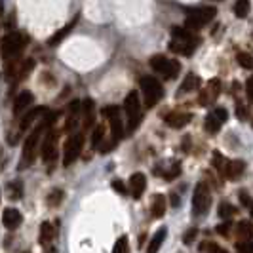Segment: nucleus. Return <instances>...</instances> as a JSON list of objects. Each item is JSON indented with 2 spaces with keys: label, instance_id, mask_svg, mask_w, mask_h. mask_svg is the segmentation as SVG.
<instances>
[{
  "label": "nucleus",
  "instance_id": "nucleus-14",
  "mask_svg": "<svg viewBox=\"0 0 253 253\" xmlns=\"http://www.w3.org/2000/svg\"><path fill=\"white\" fill-rule=\"evenodd\" d=\"M147 189V177L143 173H133L129 177V190H131V196L133 198H141L143 192Z\"/></svg>",
  "mask_w": 253,
  "mask_h": 253
},
{
  "label": "nucleus",
  "instance_id": "nucleus-19",
  "mask_svg": "<svg viewBox=\"0 0 253 253\" xmlns=\"http://www.w3.org/2000/svg\"><path fill=\"white\" fill-rule=\"evenodd\" d=\"M44 111H46L44 107H34L32 111H29V113L25 114L23 118H21V124H19V129H21V131H25V129H29V127H31L32 124H34V120H36V118H38V116H40V114H42Z\"/></svg>",
  "mask_w": 253,
  "mask_h": 253
},
{
  "label": "nucleus",
  "instance_id": "nucleus-46",
  "mask_svg": "<svg viewBox=\"0 0 253 253\" xmlns=\"http://www.w3.org/2000/svg\"><path fill=\"white\" fill-rule=\"evenodd\" d=\"M240 200H242V202H246V206H252V204H250L252 200H250V196H248L246 192H240Z\"/></svg>",
  "mask_w": 253,
  "mask_h": 253
},
{
  "label": "nucleus",
  "instance_id": "nucleus-9",
  "mask_svg": "<svg viewBox=\"0 0 253 253\" xmlns=\"http://www.w3.org/2000/svg\"><path fill=\"white\" fill-rule=\"evenodd\" d=\"M40 153H42L44 162H54V160H56L57 158V131L50 129V131L46 133Z\"/></svg>",
  "mask_w": 253,
  "mask_h": 253
},
{
  "label": "nucleus",
  "instance_id": "nucleus-41",
  "mask_svg": "<svg viewBox=\"0 0 253 253\" xmlns=\"http://www.w3.org/2000/svg\"><path fill=\"white\" fill-rule=\"evenodd\" d=\"M213 164H215L217 169H225L223 168V156H221V153H213Z\"/></svg>",
  "mask_w": 253,
  "mask_h": 253
},
{
  "label": "nucleus",
  "instance_id": "nucleus-8",
  "mask_svg": "<svg viewBox=\"0 0 253 253\" xmlns=\"http://www.w3.org/2000/svg\"><path fill=\"white\" fill-rule=\"evenodd\" d=\"M23 48H25V38L19 32H10L2 38V56H4V59L15 57Z\"/></svg>",
  "mask_w": 253,
  "mask_h": 253
},
{
  "label": "nucleus",
  "instance_id": "nucleus-2",
  "mask_svg": "<svg viewBox=\"0 0 253 253\" xmlns=\"http://www.w3.org/2000/svg\"><path fill=\"white\" fill-rule=\"evenodd\" d=\"M217 15L215 6H202V8H192L189 10L187 19H185V25L190 31H200L204 29L210 21H213V17Z\"/></svg>",
  "mask_w": 253,
  "mask_h": 253
},
{
  "label": "nucleus",
  "instance_id": "nucleus-1",
  "mask_svg": "<svg viewBox=\"0 0 253 253\" xmlns=\"http://www.w3.org/2000/svg\"><path fill=\"white\" fill-rule=\"evenodd\" d=\"M171 36H173V40L169 42L171 52L183 54V56H192L194 48H196L198 42H200V40H196L194 36H190V32H189L187 29H181V27L171 29Z\"/></svg>",
  "mask_w": 253,
  "mask_h": 253
},
{
  "label": "nucleus",
  "instance_id": "nucleus-16",
  "mask_svg": "<svg viewBox=\"0 0 253 253\" xmlns=\"http://www.w3.org/2000/svg\"><path fill=\"white\" fill-rule=\"evenodd\" d=\"M95 103L92 99H84L82 101V114H84V129H92L94 120H95Z\"/></svg>",
  "mask_w": 253,
  "mask_h": 253
},
{
  "label": "nucleus",
  "instance_id": "nucleus-5",
  "mask_svg": "<svg viewBox=\"0 0 253 253\" xmlns=\"http://www.w3.org/2000/svg\"><path fill=\"white\" fill-rule=\"evenodd\" d=\"M124 111H126L127 116V129L133 131L141 122V101L137 92H129L127 94V97L124 99Z\"/></svg>",
  "mask_w": 253,
  "mask_h": 253
},
{
  "label": "nucleus",
  "instance_id": "nucleus-20",
  "mask_svg": "<svg viewBox=\"0 0 253 253\" xmlns=\"http://www.w3.org/2000/svg\"><path fill=\"white\" fill-rule=\"evenodd\" d=\"M198 86H200V78H198L196 74L189 72V74L185 76L181 88H179V95H181V94H189V92H192V90H198Z\"/></svg>",
  "mask_w": 253,
  "mask_h": 253
},
{
  "label": "nucleus",
  "instance_id": "nucleus-24",
  "mask_svg": "<svg viewBox=\"0 0 253 253\" xmlns=\"http://www.w3.org/2000/svg\"><path fill=\"white\" fill-rule=\"evenodd\" d=\"M164 213H166V198L162 194H156L155 200H153V217L160 219Z\"/></svg>",
  "mask_w": 253,
  "mask_h": 253
},
{
  "label": "nucleus",
  "instance_id": "nucleus-6",
  "mask_svg": "<svg viewBox=\"0 0 253 253\" xmlns=\"http://www.w3.org/2000/svg\"><path fill=\"white\" fill-rule=\"evenodd\" d=\"M48 126H50V124L44 120L40 126H36L32 131H31V135H29L27 141H25V145H23V164H21V166H29V164H32V160H34V153H36V147H38V141H40V135H42V131Z\"/></svg>",
  "mask_w": 253,
  "mask_h": 253
},
{
  "label": "nucleus",
  "instance_id": "nucleus-27",
  "mask_svg": "<svg viewBox=\"0 0 253 253\" xmlns=\"http://www.w3.org/2000/svg\"><path fill=\"white\" fill-rule=\"evenodd\" d=\"M250 10H252L250 0H236V4H234V14H236V17L244 19L246 15L250 14Z\"/></svg>",
  "mask_w": 253,
  "mask_h": 253
},
{
  "label": "nucleus",
  "instance_id": "nucleus-21",
  "mask_svg": "<svg viewBox=\"0 0 253 253\" xmlns=\"http://www.w3.org/2000/svg\"><path fill=\"white\" fill-rule=\"evenodd\" d=\"M149 65L153 67V70L160 72V74H164V72H166V69H168V65H169V59L166 56H162V54H158V56L151 57Z\"/></svg>",
  "mask_w": 253,
  "mask_h": 253
},
{
  "label": "nucleus",
  "instance_id": "nucleus-44",
  "mask_svg": "<svg viewBox=\"0 0 253 253\" xmlns=\"http://www.w3.org/2000/svg\"><path fill=\"white\" fill-rule=\"evenodd\" d=\"M213 113L217 114V116H219V118H221V120H223V122H225L226 118H228V113H226L225 109H223V107H219V109H215V111H213Z\"/></svg>",
  "mask_w": 253,
  "mask_h": 253
},
{
  "label": "nucleus",
  "instance_id": "nucleus-32",
  "mask_svg": "<svg viewBox=\"0 0 253 253\" xmlns=\"http://www.w3.org/2000/svg\"><path fill=\"white\" fill-rule=\"evenodd\" d=\"M61 200H63V190L56 189V190H52V194L48 196V204H50L52 208H56V206L61 204Z\"/></svg>",
  "mask_w": 253,
  "mask_h": 253
},
{
  "label": "nucleus",
  "instance_id": "nucleus-42",
  "mask_svg": "<svg viewBox=\"0 0 253 253\" xmlns=\"http://www.w3.org/2000/svg\"><path fill=\"white\" fill-rule=\"evenodd\" d=\"M236 116H238L240 120H244V118L248 116V111H246V107H244L242 103H238V105H236Z\"/></svg>",
  "mask_w": 253,
  "mask_h": 253
},
{
  "label": "nucleus",
  "instance_id": "nucleus-28",
  "mask_svg": "<svg viewBox=\"0 0 253 253\" xmlns=\"http://www.w3.org/2000/svg\"><path fill=\"white\" fill-rule=\"evenodd\" d=\"M179 70H181V65H179V61H175V59H169L168 69H166V72H164L162 76H164V78H169V80H173V78H177Z\"/></svg>",
  "mask_w": 253,
  "mask_h": 253
},
{
  "label": "nucleus",
  "instance_id": "nucleus-39",
  "mask_svg": "<svg viewBox=\"0 0 253 253\" xmlns=\"http://www.w3.org/2000/svg\"><path fill=\"white\" fill-rule=\"evenodd\" d=\"M217 232H219L221 236H228V232H230V221H226V223L217 226Z\"/></svg>",
  "mask_w": 253,
  "mask_h": 253
},
{
  "label": "nucleus",
  "instance_id": "nucleus-36",
  "mask_svg": "<svg viewBox=\"0 0 253 253\" xmlns=\"http://www.w3.org/2000/svg\"><path fill=\"white\" fill-rule=\"evenodd\" d=\"M101 114L107 118V120H111L113 116H116V114H120V109L116 107V105H109V107H105L103 111H101Z\"/></svg>",
  "mask_w": 253,
  "mask_h": 253
},
{
  "label": "nucleus",
  "instance_id": "nucleus-31",
  "mask_svg": "<svg viewBox=\"0 0 253 253\" xmlns=\"http://www.w3.org/2000/svg\"><path fill=\"white\" fill-rule=\"evenodd\" d=\"M236 59H238V65L242 67V69H253V57L250 56V54H244V52H240L238 56H236Z\"/></svg>",
  "mask_w": 253,
  "mask_h": 253
},
{
  "label": "nucleus",
  "instance_id": "nucleus-43",
  "mask_svg": "<svg viewBox=\"0 0 253 253\" xmlns=\"http://www.w3.org/2000/svg\"><path fill=\"white\" fill-rule=\"evenodd\" d=\"M177 175H179V164H175V166H173V169L166 173V179H168V181H171V179H175Z\"/></svg>",
  "mask_w": 253,
  "mask_h": 253
},
{
  "label": "nucleus",
  "instance_id": "nucleus-3",
  "mask_svg": "<svg viewBox=\"0 0 253 253\" xmlns=\"http://www.w3.org/2000/svg\"><path fill=\"white\" fill-rule=\"evenodd\" d=\"M139 86L145 95V107H149V109H153L156 103L164 97V88L155 76H143L139 80Z\"/></svg>",
  "mask_w": 253,
  "mask_h": 253
},
{
  "label": "nucleus",
  "instance_id": "nucleus-12",
  "mask_svg": "<svg viewBox=\"0 0 253 253\" xmlns=\"http://www.w3.org/2000/svg\"><path fill=\"white\" fill-rule=\"evenodd\" d=\"M244 169H246V164L242 160H230V162L225 164L223 173H225V177L228 181H238L242 177V173H244Z\"/></svg>",
  "mask_w": 253,
  "mask_h": 253
},
{
  "label": "nucleus",
  "instance_id": "nucleus-17",
  "mask_svg": "<svg viewBox=\"0 0 253 253\" xmlns=\"http://www.w3.org/2000/svg\"><path fill=\"white\" fill-rule=\"evenodd\" d=\"M34 101V95L31 94V92H21L14 101V114H21L27 107H31V103Z\"/></svg>",
  "mask_w": 253,
  "mask_h": 253
},
{
  "label": "nucleus",
  "instance_id": "nucleus-25",
  "mask_svg": "<svg viewBox=\"0 0 253 253\" xmlns=\"http://www.w3.org/2000/svg\"><path fill=\"white\" fill-rule=\"evenodd\" d=\"M236 232L242 240H253V223H248V221H242L236 226Z\"/></svg>",
  "mask_w": 253,
  "mask_h": 253
},
{
  "label": "nucleus",
  "instance_id": "nucleus-26",
  "mask_svg": "<svg viewBox=\"0 0 253 253\" xmlns=\"http://www.w3.org/2000/svg\"><path fill=\"white\" fill-rule=\"evenodd\" d=\"M103 137H105V126L99 124V126H95L94 131H92V149H99L101 143H103Z\"/></svg>",
  "mask_w": 253,
  "mask_h": 253
},
{
  "label": "nucleus",
  "instance_id": "nucleus-45",
  "mask_svg": "<svg viewBox=\"0 0 253 253\" xmlns=\"http://www.w3.org/2000/svg\"><path fill=\"white\" fill-rule=\"evenodd\" d=\"M169 200H171V206H173V208H179V196H177V194H171Z\"/></svg>",
  "mask_w": 253,
  "mask_h": 253
},
{
  "label": "nucleus",
  "instance_id": "nucleus-48",
  "mask_svg": "<svg viewBox=\"0 0 253 253\" xmlns=\"http://www.w3.org/2000/svg\"><path fill=\"white\" fill-rule=\"evenodd\" d=\"M252 215H253V208H252Z\"/></svg>",
  "mask_w": 253,
  "mask_h": 253
},
{
  "label": "nucleus",
  "instance_id": "nucleus-37",
  "mask_svg": "<svg viewBox=\"0 0 253 253\" xmlns=\"http://www.w3.org/2000/svg\"><path fill=\"white\" fill-rule=\"evenodd\" d=\"M113 189L118 192V194H127V189H126V185H124V181H120V179H114L113 181Z\"/></svg>",
  "mask_w": 253,
  "mask_h": 253
},
{
  "label": "nucleus",
  "instance_id": "nucleus-18",
  "mask_svg": "<svg viewBox=\"0 0 253 253\" xmlns=\"http://www.w3.org/2000/svg\"><path fill=\"white\" fill-rule=\"evenodd\" d=\"M166 234H168V228H166V226L158 228L155 234H153L151 242H149V250H147V253H158L160 246H162V244H164V240H166Z\"/></svg>",
  "mask_w": 253,
  "mask_h": 253
},
{
  "label": "nucleus",
  "instance_id": "nucleus-4",
  "mask_svg": "<svg viewBox=\"0 0 253 253\" xmlns=\"http://www.w3.org/2000/svg\"><path fill=\"white\" fill-rule=\"evenodd\" d=\"M211 208V192L206 183H198L192 196V213L196 217H204Z\"/></svg>",
  "mask_w": 253,
  "mask_h": 253
},
{
  "label": "nucleus",
  "instance_id": "nucleus-7",
  "mask_svg": "<svg viewBox=\"0 0 253 253\" xmlns=\"http://www.w3.org/2000/svg\"><path fill=\"white\" fill-rule=\"evenodd\" d=\"M82 147H84V135L82 133H72L65 143V149H63V166H70L80 156Z\"/></svg>",
  "mask_w": 253,
  "mask_h": 253
},
{
  "label": "nucleus",
  "instance_id": "nucleus-11",
  "mask_svg": "<svg viewBox=\"0 0 253 253\" xmlns=\"http://www.w3.org/2000/svg\"><path fill=\"white\" fill-rule=\"evenodd\" d=\"M2 223H4L6 228L15 230L17 226L23 223V215H21V211H17L15 208H6L4 213H2Z\"/></svg>",
  "mask_w": 253,
  "mask_h": 253
},
{
  "label": "nucleus",
  "instance_id": "nucleus-15",
  "mask_svg": "<svg viewBox=\"0 0 253 253\" xmlns=\"http://www.w3.org/2000/svg\"><path fill=\"white\" fill-rule=\"evenodd\" d=\"M192 120V114L190 113H169L166 116V122L168 126H171L173 129H179V127H185L189 122Z\"/></svg>",
  "mask_w": 253,
  "mask_h": 253
},
{
  "label": "nucleus",
  "instance_id": "nucleus-23",
  "mask_svg": "<svg viewBox=\"0 0 253 253\" xmlns=\"http://www.w3.org/2000/svg\"><path fill=\"white\" fill-rule=\"evenodd\" d=\"M221 124H223V120L215 113H210L206 116V131L208 133H217L221 129Z\"/></svg>",
  "mask_w": 253,
  "mask_h": 253
},
{
  "label": "nucleus",
  "instance_id": "nucleus-47",
  "mask_svg": "<svg viewBox=\"0 0 253 253\" xmlns=\"http://www.w3.org/2000/svg\"><path fill=\"white\" fill-rule=\"evenodd\" d=\"M44 253H57V252H56V248H46V252Z\"/></svg>",
  "mask_w": 253,
  "mask_h": 253
},
{
  "label": "nucleus",
  "instance_id": "nucleus-10",
  "mask_svg": "<svg viewBox=\"0 0 253 253\" xmlns=\"http://www.w3.org/2000/svg\"><path fill=\"white\" fill-rule=\"evenodd\" d=\"M219 94H221V80H219V78H213V80L208 82L206 90H202V92H200V95H198V103H200L202 107H208L210 103H213L215 99L219 97Z\"/></svg>",
  "mask_w": 253,
  "mask_h": 253
},
{
  "label": "nucleus",
  "instance_id": "nucleus-22",
  "mask_svg": "<svg viewBox=\"0 0 253 253\" xmlns=\"http://www.w3.org/2000/svg\"><path fill=\"white\" fill-rule=\"evenodd\" d=\"M111 133H113V139L118 141L124 137V126H122V120H120V114H116V116H113L111 120Z\"/></svg>",
  "mask_w": 253,
  "mask_h": 253
},
{
  "label": "nucleus",
  "instance_id": "nucleus-13",
  "mask_svg": "<svg viewBox=\"0 0 253 253\" xmlns=\"http://www.w3.org/2000/svg\"><path fill=\"white\" fill-rule=\"evenodd\" d=\"M76 23H78V15H74V17L70 19V21L67 23V25H65V27L59 29V31H57L56 34H54V36H52V38L48 40V46H52V48H56V46H59V44H61L63 40H65V36L69 34L70 31H72V29L76 27Z\"/></svg>",
  "mask_w": 253,
  "mask_h": 253
},
{
  "label": "nucleus",
  "instance_id": "nucleus-33",
  "mask_svg": "<svg viewBox=\"0 0 253 253\" xmlns=\"http://www.w3.org/2000/svg\"><path fill=\"white\" fill-rule=\"evenodd\" d=\"M34 69V59H25L21 69H19V78H27V74Z\"/></svg>",
  "mask_w": 253,
  "mask_h": 253
},
{
  "label": "nucleus",
  "instance_id": "nucleus-40",
  "mask_svg": "<svg viewBox=\"0 0 253 253\" xmlns=\"http://www.w3.org/2000/svg\"><path fill=\"white\" fill-rule=\"evenodd\" d=\"M246 94H248V99L253 101V76H250L246 82Z\"/></svg>",
  "mask_w": 253,
  "mask_h": 253
},
{
  "label": "nucleus",
  "instance_id": "nucleus-35",
  "mask_svg": "<svg viewBox=\"0 0 253 253\" xmlns=\"http://www.w3.org/2000/svg\"><path fill=\"white\" fill-rule=\"evenodd\" d=\"M236 250H238V253H253L252 240H244V242H238V244H236Z\"/></svg>",
  "mask_w": 253,
  "mask_h": 253
},
{
  "label": "nucleus",
  "instance_id": "nucleus-34",
  "mask_svg": "<svg viewBox=\"0 0 253 253\" xmlns=\"http://www.w3.org/2000/svg\"><path fill=\"white\" fill-rule=\"evenodd\" d=\"M113 253H127V236H122V238L116 240Z\"/></svg>",
  "mask_w": 253,
  "mask_h": 253
},
{
  "label": "nucleus",
  "instance_id": "nucleus-38",
  "mask_svg": "<svg viewBox=\"0 0 253 253\" xmlns=\"http://www.w3.org/2000/svg\"><path fill=\"white\" fill-rule=\"evenodd\" d=\"M196 234H198L196 228H190V230H189V232L185 234L183 242H185V244H192V242H194V238H196Z\"/></svg>",
  "mask_w": 253,
  "mask_h": 253
},
{
  "label": "nucleus",
  "instance_id": "nucleus-30",
  "mask_svg": "<svg viewBox=\"0 0 253 253\" xmlns=\"http://www.w3.org/2000/svg\"><path fill=\"white\" fill-rule=\"evenodd\" d=\"M234 215H236V208H232V206L226 204V202H221V204H219V217H221V219L228 221V219L234 217Z\"/></svg>",
  "mask_w": 253,
  "mask_h": 253
},
{
  "label": "nucleus",
  "instance_id": "nucleus-29",
  "mask_svg": "<svg viewBox=\"0 0 253 253\" xmlns=\"http://www.w3.org/2000/svg\"><path fill=\"white\" fill-rule=\"evenodd\" d=\"M54 238V226L50 223H42L40 225V244H48Z\"/></svg>",
  "mask_w": 253,
  "mask_h": 253
}]
</instances>
